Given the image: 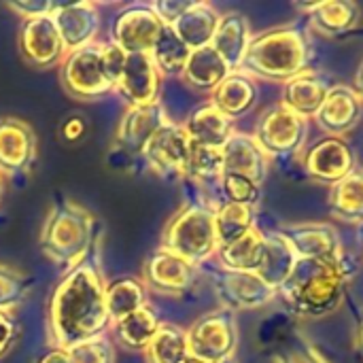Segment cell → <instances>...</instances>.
I'll return each instance as SVG.
<instances>
[{"mask_svg": "<svg viewBox=\"0 0 363 363\" xmlns=\"http://www.w3.org/2000/svg\"><path fill=\"white\" fill-rule=\"evenodd\" d=\"M47 325L60 349L104 336L111 328L98 245L83 262L66 270L53 287L47 306Z\"/></svg>", "mask_w": 363, "mask_h": 363, "instance_id": "obj_1", "label": "cell"}, {"mask_svg": "<svg viewBox=\"0 0 363 363\" xmlns=\"http://www.w3.org/2000/svg\"><path fill=\"white\" fill-rule=\"evenodd\" d=\"M313 57V43L304 26L289 23L264 30L251 36L247 53L238 70L249 77L287 83L300 72L308 70Z\"/></svg>", "mask_w": 363, "mask_h": 363, "instance_id": "obj_2", "label": "cell"}, {"mask_svg": "<svg viewBox=\"0 0 363 363\" xmlns=\"http://www.w3.org/2000/svg\"><path fill=\"white\" fill-rule=\"evenodd\" d=\"M347 272L342 262L298 259L287 281L277 296L285 300L289 311L304 319H319L332 315L345 294Z\"/></svg>", "mask_w": 363, "mask_h": 363, "instance_id": "obj_3", "label": "cell"}, {"mask_svg": "<svg viewBox=\"0 0 363 363\" xmlns=\"http://www.w3.org/2000/svg\"><path fill=\"white\" fill-rule=\"evenodd\" d=\"M38 245L40 251L66 272L83 262L98 245L96 219L81 204L57 198L43 221Z\"/></svg>", "mask_w": 363, "mask_h": 363, "instance_id": "obj_4", "label": "cell"}, {"mask_svg": "<svg viewBox=\"0 0 363 363\" xmlns=\"http://www.w3.org/2000/svg\"><path fill=\"white\" fill-rule=\"evenodd\" d=\"M160 249L183 257L191 266H202L215 257L219 242L215 232L213 204L187 202L166 223Z\"/></svg>", "mask_w": 363, "mask_h": 363, "instance_id": "obj_5", "label": "cell"}, {"mask_svg": "<svg viewBox=\"0 0 363 363\" xmlns=\"http://www.w3.org/2000/svg\"><path fill=\"white\" fill-rule=\"evenodd\" d=\"M102 43H89L68 51L60 62V81L68 96L81 102L102 100L115 91V85L102 70Z\"/></svg>", "mask_w": 363, "mask_h": 363, "instance_id": "obj_6", "label": "cell"}, {"mask_svg": "<svg viewBox=\"0 0 363 363\" xmlns=\"http://www.w3.org/2000/svg\"><path fill=\"white\" fill-rule=\"evenodd\" d=\"M189 355L208 363L234 359L238 349V323L236 313L219 308L202 315L187 330Z\"/></svg>", "mask_w": 363, "mask_h": 363, "instance_id": "obj_7", "label": "cell"}, {"mask_svg": "<svg viewBox=\"0 0 363 363\" xmlns=\"http://www.w3.org/2000/svg\"><path fill=\"white\" fill-rule=\"evenodd\" d=\"M200 268L206 270V277L225 311H255L268 306L277 298V289L266 285L255 272H236L211 264H202Z\"/></svg>", "mask_w": 363, "mask_h": 363, "instance_id": "obj_8", "label": "cell"}, {"mask_svg": "<svg viewBox=\"0 0 363 363\" xmlns=\"http://www.w3.org/2000/svg\"><path fill=\"white\" fill-rule=\"evenodd\" d=\"M253 136L268 157H291L300 153L306 143L308 119L279 104L259 117Z\"/></svg>", "mask_w": 363, "mask_h": 363, "instance_id": "obj_9", "label": "cell"}, {"mask_svg": "<svg viewBox=\"0 0 363 363\" xmlns=\"http://www.w3.org/2000/svg\"><path fill=\"white\" fill-rule=\"evenodd\" d=\"M302 168L311 181L334 187L357 168V157L347 138L323 136L304 151Z\"/></svg>", "mask_w": 363, "mask_h": 363, "instance_id": "obj_10", "label": "cell"}, {"mask_svg": "<svg viewBox=\"0 0 363 363\" xmlns=\"http://www.w3.org/2000/svg\"><path fill=\"white\" fill-rule=\"evenodd\" d=\"M191 140L181 123H164L147 143L143 160L164 179H185V168L189 160Z\"/></svg>", "mask_w": 363, "mask_h": 363, "instance_id": "obj_11", "label": "cell"}, {"mask_svg": "<svg viewBox=\"0 0 363 363\" xmlns=\"http://www.w3.org/2000/svg\"><path fill=\"white\" fill-rule=\"evenodd\" d=\"M162 28L164 23L151 4H130L113 19L111 43H115L128 55L149 53Z\"/></svg>", "mask_w": 363, "mask_h": 363, "instance_id": "obj_12", "label": "cell"}, {"mask_svg": "<svg viewBox=\"0 0 363 363\" xmlns=\"http://www.w3.org/2000/svg\"><path fill=\"white\" fill-rule=\"evenodd\" d=\"M19 53L32 68H51L66 55L64 43L51 15L23 21L19 28Z\"/></svg>", "mask_w": 363, "mask_h": 363, "instance_id": "obj_13", "label": "cell"}, {"mask_svg": "<svg viewBox=\"0 0 363 363\" xmlns=\"http://www.w3.org/2000/svg\"><path fill=\"white\" fill-rule=\"evenodd\" d=\"M38 140L32 125L19 117H0V174H21L36 162Z\"/></svg>", "mask_w": 363, "mask_h": 363, "instance_id": "obj_14", "label": "cell"}, {"mask_svg": "<svg viewBox=\"0 0 363 363\" xmlns=\"http://www.w3.org/2000/svg\"><path fill=\"white\" fill-rule=\"evenodd\" d=\"M51 17L55 21L66 53L96 43V34L100 30V13L94 2H55Z\"/></svg>", "mask_w": 363, "mask_h": 363, "instance_id": "obj_15", "label": "cell"}, {"mask_svg": "<svg viewBox=\"0 0 363 363\" xmlns=\"http://www.w3.org/2000/svg\"><path fill=\"white\" fill-rule=\"evenodd\" d=\"M200 268L164 249L153 251L143 266V285L160 294H185L198 281Z\"/></svg>", "mask_w": 363, "mask_h": 363, "instance_id": "obj_16", "label": "cell"}, {"mask_svg": "<svg viewBox=\"0 0 363 363\" xmlns=\"http://www.w3.org/2000/svg\"><path fill=\"white\" fill-rule=\"evenodd\" d=\"M279 234L287 240L298 259L340 262V236L330 223L285 225Z\"/></svg>", "mask_w": 363, "mask_h": 363, "instance_id": "obj_17", "label": "cell"}, {"mask_svg": "<svg viewBox=\"0 0 363 363\" xmlns=\"http://www.w3.org/2000/svg\"><path fill=\"white\" fill-rule=\"evenodd\" d=\"M168 121H172V119H168V115L160 102L145 104V106H128V111L123 113V117L117 125L115 145L123 153L138 157V155H143L151 136Z\"/></svg>", "mask_w": 363, "mask_h": 363, "instance_id": "obj_18", "label": "cell"}, {"mask_svg": "<svg viewBox=\"0 0 363 363\" xmlns=\"http://www.w3.org/2000/svg\"><path fill=\"white\" fill-rule=\"evenodd\" d=\"M162 74L155 68L149 53H132L125 60V68L115 87L128 106H145L157 102Z\"/></svg>", "mask_w": 363, "mask_h": 363, "instance_id": "obj_19", "label": "cell"}, {"mask_svg": "<svg viewBox=\"0 0 363 363\" xmlns=\"http://www.w3.org/2000/svg\"><path fill=\"white\" fill-rule=\"evenodd\" d=\"M334 85L336 83L325 72L304 70L283 85V106L304 119H311L319 113Z\"/></svg>", "mask_w": 363, "mask_h": 363, "instance_id": "obj_20", "label": "cell"}, {"mask_svg": "<svg viewBox=\"0 0 363 363\" xmlns=\"http://www.w3.org/2000/svg\"><path fill=\"white\" fill-rule=\"evenodd\" d=\"M223 157V172H234L253 179L262 185L270 170V157L264 153L255 136L245 132H234L228 143L221 147Z\"/></svg>", "mask_w": 363, "mask_h": 363, "instance_id": "obj_21", "label": "cell"}, {"mask_svg": "<svg viewBox=\"0 0 363 363\" xmlns=\"http://www.w3.org/2000/svg\"><path fill=\"white\" fill-rule=\"evenodd\" d=\"M363 115L362 98L349 85H334L323 106L315 115L319 128L330 136H345L351 132Z\"/></svg>", "mask_w": 363, "mask_h": 363, "instance_id": "obj_22", "label": "cell"}, {"mask_svg": "<svg viewBox=\"0 0 363 363\" xmlns=\"http://www.w3.org/2000/svg\"><path fill=\"white\" fill-rule=\"evenodd\" d=\"M296 9H300L311 26L323 34V36H342L347 32H351L362 17L359 6L353 0H319V2H304V4H296Z\"/></svg>", "mask_w": 363, "mask_h": 363, "instance_id": "obj_23", "label": "cell"}, {"mask_svg": "<svg viewBox=\"0 0 363 363\" xmlns=\"http://www.w3.org/2000/svg\"><path fill=\"white\" fill-rule=\"evenodd\" d=\"M259 98V89L253 77L242 70H232L213 91L211 104H215L228 119H238L247 115Z\"/></svg>", "mask_w": 363, "mask_h": 363, "instance_id": "obj_24", "label": "cell"}, {"mask_svg": "<svg viewBox=\"0 0 363 363\" xmlns=\"http://www.w3.org/2000/svg\"><path fill=\"white\" fill-rule=\"evenodd\" d=\"M194 145L221 149L228 138L236 132L234 121L228 119L215 104L204 102L189 113V117L181 123Z\"/></svg>", "mask_w": 363, "mask_h": 363, "instance_id": "obj_25", "label": "cell"}, {"mask_svg": "<svg viewBox=\"0 0 363 363\" xmlns=\"http://www.w3.org/2000/svg\"><path fill=\"white\" fill-rule=\"evenodd\" d=\"M221 13L208 2H189V6L179 15V19L170 26L174 34L191 49H200L211 45L215 30L219 26Z\"/></svg>", "mask_w": 363, "mask_h": 363, "instance_id": "obj_26", "label": "cell"}, {"mask_svg": "<svg viewBox=\"0 0 363 363\" xmlns=\"http://www.w3.org/2000/svg\"><path fill=\"white\" fill-rule=\"evenodd\" d=\"M251 36L253 34H251L249 19L242 13L232 11V13L221 15L211 45L223 57V62L230 66V70H238L242 64V57L247 53Z\"/></svg>", "mask_w": 363, "mask_h": 363, "instance_id": "obj_27", "label": "cell"}, {"mask_svg": "<svg viewBox=\"0 0 363 363\" xmlns=\"http://www.w3.org/2000/svg\"><path fill=\"white\" fill-rule=\"evenodd\" d=\"M230 72H232L230 66L213 49V45H206V47H200V49L191 51V55H189L181 77L194 89L211 94Z\"/></svg>", "mask_w": 363, "mask_h": 363, "instance_id": "obj_28", "label": "cell"}, {"mask_svg": "<svg viewBox=\"0 0 363 363\" xmlns=\"http://www.w3.org/2000/svg\"><path fill=\"white\" fill-rule=\"evenodd\" d=\"M296 262H298L296 253L291 251V247L279 232H268V234L264 232V257H262V266L255 274L266 285H270L272 289L279 291V287L291 274Z\"/></svg>", "mask_w": 363, "mask_h": 363, "instance_id": "obj_29", "label": "cell"}, {"mask_svg": "<svg viewBox=\"0 0 363 363\" xmlns=\"http://www.w3.org/2000/svg\"><path fill=\"white\" fill-rule=\"evenodd\" d=\"M217 262L225 270L236 272H257L264 257V232L259 228H253L238 240L223 245L215 253Z\"/></svg>", "mask_w": 363, "mask_h": 363, "instance_id": "obj_30", "label": "cell"}, {"mask_svg": "<svg viewBox=\"0 0 363 363\" xmlns=\"http://www.w3.org/2000/svg\"><path fill=\"white\" fill-rule=\"evenodd\" d=\"M330 213L345 223H363V168H355L332 187Z\"/></svg>", "mask_w": 363, "mask_h": 363, "instance_id": "obj_31", "label": "cell"}, {"mask_svg": "<svg viewBox=\"0 0 363 363\" xmlns=\"http://www.w3.org/2000/svg\"><path fill=\"white\" fill-rule=\"evenodd\" d=\"M145 306H147V294L143 281L132 277H119L106 283V311L111 317V325Z\"/></svg>", "mask_w": 363, "mask_h": 363, "instance_id": "obj_32", "label": "cell"}, {"mask_svg": "<svg viewBox=\"0 0 363 363\" xmlns=\"http://www.w3.org/2000/svg\"><path fill=\"white\" fill-rule=\"evenodd\" d=\"M155 68L164 77H181L185 70V64L191 55V49L174 34L170 26H164L149 51Z\"/></svg>", "mask_w": 363, "mask_h": 363, "instance_id": "obj_33", "label": "cell"}, {"mask_svg": "<svg viewBox=\"0 0 363 363\" xmlns=\"http://www.w3.org/2000/svg\"><path fill=\"white\" fill-rule=\"evenodd\" d=\"M215 213V232H217V242L219 247L230 245L251 232L255 225V208L253 206H242V204H232V202H219L213 206Z\"/></svg>", "mask_w": 363, "mask_h": 363, "instance_id": "obj_34", "label": "cell"}, {"mask_svg": "<svg viewBox=\"0 0 363 363\" xmlns=\"http://www.w3.org/2000/svg\"><path fill=\"white\" fill-rule=\"evenodd\" d=\"M162 321L157 319L155 311L149 306L123 317L121 321L113 323V330L119 338V342L130 351H145L149 342L153 340L155 332L160 330Z\"/></svg>", "mask_w": 363, "mask_h": 363, "instance_id": "obj_35", "label": "cell"}, {"mask_svg": "<svg viewBox=\"0 0 363 363\" xmlns=\"http://www.w3.org/2000/svg\"><path fill=\"white\" fill-rule=\"evenodd\" d=\"M145 353L149 363H183L189 357L187 330L174 323H162Z\"/></svg>", "mask_w": 363, "mask_h": 363, "instance_id": "obj_36", "label": "cell"}, {"mask_svg": "<svg viewBox=\"0 0 363 363\" xmlns=\"http://www.w3.org/2000/svg\"><path fill=\"white\" fill-rule=\"evenodd\" d=\"M223 174V157L221 149L215 147H204V145H194L189 149V160L185 168V179H189L196 185H219V179Z\"/></svg>", "mask_w": 363, "mask_h": 363, "instance_id": "obj_37", "label": "cell"}, {"mask_svg": "<svg viewBox=\"0 0 363 363\" xmlns=\"http://www.w3.org/2000/svg\"><path fill=\"white\" fill-rule=\"evenodd\" d=\"M219 191L223 196V202H232V204H242V206L255 208L262 200V185H257L249 177L234 174V172L221 174Z\"/></svg>", "mask_w": 363, "mask_h": 363, "instance_id": "obj_38", "label": "cell"}, {"mask_svg": "<svg viewBox=\"0 0 363 363\" xmlns=\"http://www.w3.org/2000/svg\"><path fill=\"white\" fill-rule=\"evenodd\" d=\"M30 294V281L19 270L0 264V311L13 313Z\"/></svg>", "mask_w": 363, "mask_h": 363, "instance_id": "obj_39", "label": "cell"}, {"mask_svg": "<svg viewBox=\"0 0 363 363\" xmlns=\"http://www.w3.org/2000/svg\"><path fill=\"white\" fill-rule=\"evenodd\" d=\"M72 363H115V349L113 342L104 336L79 342L66 349Z\"/></svg>", "mask_w": 363, "mask_h": 363, "instance_id": "obj_40", "label": "cell"}, {"mask_svg": "<svg viewBox=\"0 0 363 363\" xmlns=\"http://www.w3.org/2000/svg\"><path fill=\"white\" fill-rule=\"evenodd\" d=\"M277 363H328V359L304 338L296 336L277 357Z\"/></svg>", "mask_w": 363, "mask_h": 363, "instance_id": "obj_41", "label": "cell"}, {"mask_svg": "<svg viewBox=\"0 0 363 363\" xmlns=\"http://www.w3.org/2000/svg\"><path fill=\"white\" fill-rule=\"evenodd\" d=\"M102 70L106 74V79L117 87L119 79H121V72L125 68V60H128V53L123 49H119L115 43H102Z\"/></svg>", "mask_w": 363, "mask_h": 363, "instance_id": "obj_42", "label": "cell"}, {"mask_svg": "<svg viewBox=\"0 0 363 363\" xmlns=\"http://www.w3.org/2000/svg\"><path fill=\"white\" fill-rule=\"evenodd\" d=\"M4 6L9 11H13L17 17H21L23 21H30V19L43 17V15H51L55 2H49V0H11V2H4Z\"/></svg>", "mask_w": 363, "mask_h": 363, "instance_id": "obj_43", "label": "cell"}, {"mask_svg": "<svg viewBox=\"0 0 363 363\" xmlns=\"http://www.w3.org/2000/svg\"><path fill=\"white\" fill-rule=\"evenodd\" d=\"M19 323L15 321L13 313L0 311V359L15 347L19 338Z\"/></svg>", "mask_w": 363, "mask_h": 363, "instance_id": "obj_44", "label": "cell"}, {"mask_svg": "<svg viewBox=\"0 0 363 363\" xmlns=\"http://www.w3.org/2000/svg\"><path fill=\"white\" fill-rule=\"evenodd\" d=\"M189 2L191 0H157V2H151V9L157 13L164 26H172L179 19V15L189 6Z\"/></svg>", "mask_w": 363, "mask_h": 363, "instance_id": "obj_45", "label": "cell"}, {"mask_svg": "<svg viewBox=\"0 0 363 363\" xmlns=\"http://www.w3.org/2000/svg\"><path fill=\"white\" fill-rule=\"evenodd\" d=\"M85 134V121L81 117H68L62 125V136L68 143H77Z\"/></svg>", "mask_w": 363, "mask_h": 363, "instance_id": "obj_46", "label": "cell"}, {"mask_svg": "<svg viewBox=\"0 0 363 363\" xmlns=\"http://www.w3.org/2000/svg\"><path fill=\"white\" fill-rule=\"evenodd\" d=\"M34 363H72V359H70V355H68L66 349L53 347L47 353H43Z\"/></svg>", "mask_w": 363, "mask_h": 363, "instance_id": "obj_47", "label": "cell"}, {"mask_svg": "<svg viewBox=\"0 0 363 363\" xmlns=\"http://www.w3.org/2000/svg\"><path fill=\"white\" fill-rule=\"evenodd\" d=\"M355 347H357V353L362 355L363 359V313L357 319V330H355Z\"/></svg>", "mask_w": 363, "mask_h": 363, "instance_id": "obj_48", "label": "cell"}, {"mask_svg": "<svg viewBox=\"0 0 363 363\" xmlns=\"http://www.w3.org/2000/svg\"><path fill=\"white\" fill-rule=\"evenodd\" d=\"M353 89H355V94L359 96L363 100V60L362 64H359V68H357V74H355V85H353Z\"/></svg>", "mask_w": 363, "mask_h": 363, "instance_id": "obj_49", "label": "cell"}, {"mask_svg": "<svg viewBox=\"0 0 363 363\" xmlns=\"http://www.w3.org/2000/svg\"><path fill=\"white\" fill-rule=\"evenodd\" d=\"M183 363H208V362H202V359H196V357H191V355H189V357H187ZM223 363H234V359H230V362H223Z\"/></svg>", "mask_w": 363, "mask_h": 363, "instance_id": "obj_50", "label": "cell"}, {"mask_svg": "<svg viewBox=\"0 0 363 363\" xmlns=\"http://www.w3.org/2000/svg\"><path fill=\"white\" fill-rule=\"evenodd\" d=\"M2 196H4V177L0 174V200H2Z\"/></svg>", "mask_w": 363, "mask_h": 363, "instance_id": "obj_51", "label": "cell"}]
</instances>
